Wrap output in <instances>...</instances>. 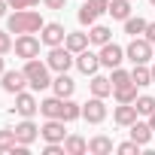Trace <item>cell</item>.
<instances>
[{
    "label": "cell",
    "mask_w": 155,
    "mask_h": 155,
    "mask_svg": "<svg viewBox=\"0 0 155 155\" xmlns=\"http://www.w3.org/2000/svg\"><path fill=\"white\" fill-rule=\"evenodd\" d=\"M43 15L40 12H31V9H15L12 15H9V34H37V31H43Z\"/></svg>",
    "instance_id": "cell-1"
},
{
    "label": "cell",
    "mask_w": 155,
    "mask_h": 155,
    "mask_svg": "<svg viewBox=\"0 0 155 155\" xmlns=\"http://www.w3.org/2000/svg\"><path fill=\"white\" fill-rule=\"evenodd\" d=\"M49 64H43V61H37V58H31V61H25V76H28V82H31V88L34 91H43V88H49L52 85V79H49Z\"/></svg>",
    "instance_id": "cell-2"
},
{
    "label": "cell",
    "mask_w": 155,
    "mask_h": 155,
    "mask_svg": "<svg viewBox=\"0 0 155 155\" xmlns=\"http://www.w3.org/2000/svg\"><path fill=\"white\" fill-rule=\"evenodd\" d=\"M152 55H155V49H152V43L146 37H134L128 43V49H125V58H131L134 64H149Z\"/></svg>",
    "instance_id": "cell-3"
},
{
    "label": "cell",
    "mask_w": 155,
    "mask_h": 155,
    "mask_svg": "<svg viewBox=\"0 0 155 155\" xmlns=\"http://www.w3.org/2000/svg\"><path fill=\"white\" fill-rule=\"evenodd\" d=\"M46 64H49L55 73H67V70L76 64V55H73L67 46H52V49H49V58H46Z\"/></svg>",
    "instance_id": "cell-4"
},
{
    "label": "cell",
    "mask_w": 155,
    "mask_h": 155,
    "mask_svg": "<svg viewBox=\"0 0 155 155\" xmlns=\"http://www.w3.org/2000/svg\"><path fill=\"white\" fill-rule=\"evenodd\" d=\"M40 43H43V40H37L34 34H18V40L12 43V49H15V55H18V58L31 61V58H37V55H40Z\"/></svg>",
    "instance_id": "cell-5"
},
{
    "label": "cell",
    "mask_w": 155,
    "mask_h": 155,
    "mask_svg": "<svg viewBox=\"0 0 155 155\" xmlns=\"http://www.w3.org/2000/svg\"><path fill=\"white\" fill-rule=\"evenodd\" d=\"M122 61H125V49H122V46H116L113 40L101 46V67H110V70H113V67H119Z\"/></svg>",
    "instance_id": "cell-6"
},
{
    "label": "cell",
    "mask_w": 155,
    "mask_h": 155,
    "mask_svg": "<svg viewBox=\"0 0 155 155\" xmlns=\"http://www.w3.org/2000/svg\"><path fill=\"white\" fill-rule=\"evenodd\" d=\"M82 119L91 122V125H101L107 119V107H104V97H91L88 104H82Z\"/></svg>",
    "instance_id": "cell-7"
},
{
    "label": "cell",
    "mask_w": 155,
    "mask_h": 155,
    "mask_svg": "<svg viewBox=\"0 0 155 155\" xmlns=\"http://www.w3.org/2000/svg\"><path fill=\"white\" fill-rule=\"evenodd\" d=\"M40 40L52 49V46H61L64 40H67V31H64V25H58V21H49V25H43V34H40Z\"/></svg>",
    "instance_id": "cell-8"
},
{
    "label": "cell",
    "mask_w": 155,
    "mask_h": 155,
    "mask_svg": "<svg viewBox=\"0 0 155 155\" xmlns=\"http://www.w3.org/2000/svg\"><path fill=\"white\" fill-rule=\"evenodd\" d=\"M40 137L46 143H64V119H49L40 128Z\"/></svg>",
    "instance_id": "cell-9"
},
{
    "label": "cell",
    "mask_w": 155,
    "mask_h": 155,
    "mask_svg": "<svg viewBox=\"0 0 155 155\" xmlns=\"http://www.w3.org/2000/svg\"><path fill=\"white\" fill-rule=\"evenodd\" d=\"M25 85H31L28 76H25V70H6V73H3V88H6L9 94L25 91Z\"/></svg>",
    "instance_id": "cell-10"
},
{
    "label": "cell",
    "mask_w": 155,
    "mask_h": 155,
    "mask_svg": "<svg viewBox=\"0 0 155 155\" xmlns=\"http://www.w3.org/2000/svg\"><path fill=\"white\" fill-rule=\"evenodd\" d=\"M76 67H79L85 76H94V73H97V67H101V55H94V52L82 49L79 55H76Z\"/></svg>",
    "instance_id": "cell-11"
},
{
    "label": "cell",
    "mask_w": 155,
    "mask_h": 155,
    "mask_svg": "<svg viewBox=\"0 0 155 155\" xmlns=\"http://www.w3.org/2000/svg\"><path fill=\"white\" fill-rule=\"evenodd\" d=\"M37 110H40V104H37L34 94H28V91H18V94H15V113H18V116L31 119Z\"/></svg>",
    "instance_id": "cell-12"
},
{
    "label": "cell",
    "mask_w": 155,
    "mask_h": 155,
    "mask_svg": "<svg viewBox=\"0 0 155 155\" xmlns=\"http://www.w3.org/2000/svg\"><path fill=\"white\" fill-rule=\"evenodd\" d=\"M40 113L46 116V119H64V97H46V101H40Z\"/></svg>",
    "instance_id": "cell-13"
},
{
    "label": "cell",
    "mask_w": 155,
    "mask_h": 155,
    "mask_svg": "<svg viewBox=\"0 0 155 155\" xmlns=\"http://www.w3.org/2000/svg\"><path fill=\"white\" fill-rule=\"evenodd\" d=\"M137 107L134 104H119L116 107V113H113V119H116V125H122V128H131L134 122H137Z\"/></svg>",
    "instance_id": "cell-14"
},
{
    "label": "cell",
    "mask_w": 155,
    "mask_h": 155,
    "mask_svg": "<svg viewBox=\"0 0 155 155\" xmlns=\"http://www.w3.org/2000/svg\"><path fill=\"white\" fill-rule=\"evenodd\" d=\"M15 137H18V143H25V146H31L37 137H40V128L31 122V119H25L21 125H15Z\"/></svg>",
    "instance_id": "cell-15"
},
{
    "label": "cell",
    "mask_w": 155,
    "mask_h": 155,
    "mask_svg": "<svg viewBox=\"0 0 155 155\" xmlns=\"http://www.w3.org/2000/svg\"><path fill=\"white\" fill-rule=\"evenodd\" d=\"M52 88H55V94H58V97H70V94H73V88H76V82L70 79L67 73H58L55 79H52Z\"/></svg>",
    "instance_id": "cell-16"
},
{
    "label": "cell",
    "mask_w": 155,
    "mask_h": 155,
    "mask_svg": "<svg viewBox=\"0 0 155 155\" xmlns=\"http://www.w3.org/2000/svg\"><path fill=\"white\" fill-rule=\"evenodd\" d=\"M88 152H91V155H110V152H113V140H110L107 134H97V137L88 140Z\"/></svg>",
    "instance_id": "cell-17"
},
{
    "label": "cell",
    "mask_w": 155,
    "mask_h": 155,
    "mask_svg": "<svg viewBox=\"0 0 155 155\" xmlns=\"http://www.w3.org/2000/svg\"><path fill=\"white\" fill-rule=\"evenodd\" d=\"M131 140L140 143V146H146V143L152 140V128H149V122H134V125H131Z\"/></svg>",
    "instance_id": "cell-18"
},
{
    "label": "cell",
    "mask_w": 155,
    "mask_h": 155,
    "mask_svg": "<svg viewBox=\"0 0 155 155\" xmlns=\"http://www.w3.org/2000/svg\"><path fill=\"white\" fill-rule=\"evenodd\" d=\"M64 152L67 155H82V152H88V143L79 134H70V137H64Z\"/></svg>",
    "instance_id": "cell-19"
},
{
    "label": "cell",
    "mask_w": 155,
    "mask_h": 155,
    "mask_svg": "<svg viewBox=\"0 0 155 155\" xmlns=\"http://www.w3.org/2000/svg\"><path fill=\"white\" fill-rule=\"evenodd\" d=\"M88 43H91L88 34H67V40H64V46H67L73 55H79L82 49H88Z\"/></svg>",
    "instance_id": "cell-20"
},
{
    "label": "cell",
    "mask_w": 155,
    "mask_h": 155,
    "mask_svg": "<svg viewBox=\"0 0 155 155\" xmlns=\"http://www.w3.org/2000/svg\"><path fill=\"white\" fill-rule=\"evenodd\" d=\"M113 94H116V101L119 104H134L140 94H137V85L134 82H128V85H119V88H113Z\"/></svg>",
    "instance_id": "cell-21"
},
{
    "label": "cell",
    "mask_w": 155,
    "mask_h": 155,
    "mask_svg": "<svg viewBox=\"0 0 155 155\" xmlns=\"http://www.w3.org/2000/svg\"><path fill=\"white\" fill-rule=\"evenodd\" d=\"M131 79H134V85H137V88H140V85H152V70H149L146 64H134Z\"/></svg>",
    "instance_id": "cell-22"
},
{
    "label": "cell",
    "mask_w": 155,
    "mask_h": 155,
    "mask_svg": "<svg viewBox=\"0 0 155 155\" xmlns=\"http://www.w3.org/2000/svg\"><path fill=\"white\" fill-rule=\"evenodd\" d=\"M91 94H94V97L113 94V82L107 79V76H91Z\"/></svg>",
    "instance_id": "cell-23"
},
{
    "label": "cell",
    "mask_w": 155,
    "mask_h": 155,
    "mask_svg": "<svg viewBox=\"0 0 155 155\" xmlns=\"http://www.w3.org/2000/svg\"><path fill=\"white\" fill-rule=\"evenodd\" d=\"M110 15L119 18V21L131 18V3H128V0H110Z\"/></svg>",
    "instance_id": "cell-24"
},
{
    "label": "cell",
    "mask_w": 155,
    "mask_h": 155,
    "mask_svg": "<svg viewBox=\"0 0 155 155\" xmlns=\"http://www.w3.org/2000/svg\"><path fill=\"white\" fill-rule=\"evenodd\" d=\"M146 25H149V21L140 18V15H137V18H125V34H131V37H143V34H146Z\"/></svg>",
    "instance_id": "cell-25"
},
{
    "label": "cell",
    "mask_w": 155,
    "mask_h": 155,
    "mask_svg": "<svg viewBox=\"0 0 155 155\" xmlns=\"http://www.w3.org/2000/svg\"><path fill=\"white\" fill-rule=\"evenodd\" d=\"M110 28H104V25H91V31H88V40L94 43V46H104V43H110Z\"/></svg>",
    "instance_id": "cell-26"
},
{
    "label": "cell",
    "mask_w": 155,
    "mask_h": 155,
    "mask_svg": "<svg viewBox=\"0 0 155 155\" xmlns=\"http://www.w3.org/2000/svg\"><path fill=\"white\" fill-rule=\"evenodd\" d=\"M18 143V137H15V128H3L0 131V152H12V146Z\"/></svg>",
    "instance_id": "cell-27"
},
{
    "label": "cell",
    "mask_w": 155,
    "mask_h": 155,
    "mask_svg": "<svg viewBox=\"0 0 155 155\" xmlns=\"http://www.w3.org/2000/svg\"><path fill=\"white\" fill-rule=\"evenodd\" d=\"M134 107H137V113H140V116H149V113H155V97L140 94V97L134 101Z\"/></svg>",
    "instance_id": "cell-28"
},
{
    "label": "cell",
    "mask_w": 155,
    "mask_h": 155,
    "mask_svg": "<svg viewBox=\"0 0 155 155\" xmlns=\"http://www.w3.org/2000/svg\"><path fill=\"white\" fill-rule=\"evenodd\" d=\"M82 116V107L76 104V101H70V97H64V122H73V119H79Z\"/></svg>",
    "instance_id": "cell-29"
},
{
    "label": "cell",
    "mask_w": 155,
    "mask_h": 155,
    "mask_svg": "<svg viewBox=\"0 0 155 155\" xmlns=\"http://www.w3.org/2000/svg\"><path fill=\"white\" fill-rule=\"evenodd\" d=\"M110 82H113V88H119V85H128V82H134V79H131V73H128V70H122V67H113Z\"/></svg>",
    "instance_id": "cell-30"
},
{
    "label": "cell",
    "mask_w": 155,
    "mask_h": 155,
    "mask_svg": "<svg viewBox=\"0 0 155 155\" xmlns=\"http://www.w3.org/2000/svg\"><path fill=\"white\" fill-rule=\"evenodd\" d=\"M94 21H97V12H94L88 3H82V9H79V25H88V28H91Z\"/></svg>",
    "instance_id": "cell-31"
},
{
    "label": "cell",
    "mask_w": 155,
    "mask_h": 155,
    "mask_svg": "<svg viewBox=\"0 0 155 155\" xmlns=\"http://www.w3.org/2000/svg\"><path fill=\"white\" fill-rule=\"evenodd\" d=\"M116 152H119V155H137V152H140V143H134V140L119 143V146H116Z\"/></svg>",
    "instance_id": "cell-32"
},
{
    "label": "cell",
    "mask_w": 155,
    "mask_h": 155,
    "mask_svg": "<svg viewBox=\"0 0 155 155\" xmlns=\"http://www.w3.org/2000/svg\"><path fill=\"white\" fill-rule=\"evenodd\" d=\"M85 3L97 12V15H104V12H110V0H85Z\"/></svg>",
    "instance_id": "cell-33"
},
{
    "label": "cell",
    "mask_w": 155,
    "mask_h": 155,
    "mask_svg": "<svg viewBox=\"0 0 155 155\" xmlns=\"http://www.w3.org/2000/svg\"><path fill=\"white\" fill-rule=\"evenodd\" d=\"M6 52H12V37L9 31H0V55H6Z\"/></svg>",
    "instance_id": "cell-34"
},
{
    "label": "cell",
    "mask_w": 155,
    "mask_h": 155,
    "mask_svg": "<svg viewBox=\"0 0 155 155\" xmlns=\"http://www.w3.org/2000/svg\"><path fill=\"white\" fill-rule=\"evenodd\" d=\"M6 3H9L12 9H28V6H34V3H40V0H6Z\"/></svg>",
    "instance_id": "cell-35"
},
{
    "label": "cell",
    "mask_w": 155,
    "mask_h": 155,
    "mask_svg": "<svg viewBox=\"0 0 155 155\" xmlns=\"http://www.w3.org/2000/svg\"><path fill=\"white\" fill-rule=\"evenodd\" d=\"M46 155H64V143H46Z\"/></svg>",
    "instance_id": "cell-36"
},
{
    "label": "cell",
    "mask_w": 155,
    "mask_h": 155,
    "mask_svg": "<svg viewBox=\"0 0 155 155\" xmlns=\"http://www.w3.org/2000/svg\"><path fill=\"white\" fill-rule=\"evenodd\" d=\"M143 37H146L152 46H155V21H149V25H146V34H143Z\"/></svg>",
    "instance_id": "cell-37"
},
{
    "label": "cell",
    "mask_w": 155,
    "mask_h": 155,
    "mask_svg": "<svg viewBox=\"0 0 155 155\" xmlns=\"http://www.w3.org/2000/svg\"><path fill=\"white\" fill-rule=\"evenodd\" d=\"M43 3H46L49 9H64V3H67V0H43Z\"/></svg>",
    "instance_id": "cell-38"
},
{
    "label": "cell",
    "mask_w": 155,
    "mask_h": 155,
    "mask_svg": "<svg viewBox=\"0 0 155 155\" xmlns=\"http://www.w3.org/2000/svg\"><path fill=\"white\" fill-rule=\"evenodd\" d=\"M6 9H9V3H6V0H0V18L6 15Z\"/></svg>",
    "instance_id": "cell-39"
},
{
    "label": "cell",
    "mask_w": 155,
    "mask_h": 155,
    "mask_svg": "<svg viewBox=\"0 0 155 155\" xmlns=\"http://www.w3.org/2000/svg\"><path fill=\"white\" fill-rule=\"evenodd\" d=\"M149 128L155 131V113H149Z\"/></svg>",
    "instance_id": "cell-40"
},
{
    "label": "cell",
    "mask_w": 155,
    "mask_h": 155,
    "mask_svg": "<svg viewBox=\"0 0 155 155\" xmlns=\"http://www.w3.org/2000/svg\"><path fill=\"white\" fill-rule=\"evenodd\" d=\"M6 73V67H3V55H0V76H3Z\"/></svg>",
    "instance_id": "cell-41"
},
{
    "label": "cell",
    "mask_w": 155,
    "mask_h": 155,
    "mask_svg": "<svg viewBox=\"0 0 155 155\" xmlns=\"http://www.w3.org/2000/svg\"><path fill=\"white\" fill-rule=\"evenodd\" d=\"M149 70H152V82H155V67H149Z\"/></svg>",
    "instance_id": "cell-42"
},
{
    "label": "cell",
    "mask_w": 155,
    "mask_h": 155,
    "mask_svg": "<svg viewBox=\"0 0 155 155\" xmlns=\"http://www.w3.org/2000/svg\"><path fill=\"white\" fill-rule=\"evenodd\" d=\"M149 3H152V6H155V0H149Z\"/></svg>",
    "instance_id": "cell-43"
}]
</instances>
